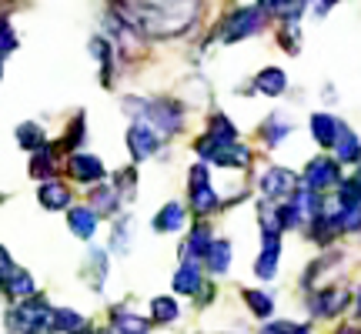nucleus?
<instances>
[{
  "label": "nucleus",
  "instance_id": "obj_1",
  "mask_svg": "<svg viewBox=\"0 0 361 334\" xmlns=\"http://www.w3.org/2000/svg\"><path fill=\"white\" fill-rule=\"evenodd\" d=\"M7 324H11V328H20V331H27V334H54L57 331V324H54V308L47 304V297H40V295L24 297Z\"/></svg>",
  "mask_w": 361,
  "mask_h": 334
},
{
  "label": "nucleus",
  "instance_id": "obj_2",
  "mask_svg": "<svg viewBox=\"0 0 361 334\" xmlns=\"http://www.w3.org/2000/svg\"><path fill=\"white\" fill-rule=\"evenodd\" d=\"M264 7H241V11H234L228 20H224V27H221V40L224 44H238V40L245 37H255L261 27H264Z\"/></svg>",
  "mask_w": 361,
  "mask_h": 334
},
{
  "label": "nucleus",
  "instance_id": "obj_3",
  "mask_svg": "<svg viewBox=\"0 0 361 334\" xmlns=\"http://www.w3.org/2000/svg\"><path fill=\"white\" fill-rule=\"evenodd\" d=\"M258 187L268 201H291L298 191V178H295V171H288V167H268L261 174Z\"/></svg>",
  "mask_w": 361,
  "mask_h": 334
},
{
  "label": "nucleus",
  "instance_id": "obj_4",
  "mask_svg": "<svg viewBox=\"0 0 361 334\" xmlns=\"http://www.w3.org/2000/svg\"><path fill=\"white\" fill-rule=\"evenodd\" d=\"M144 120L157 128L161 134H174L180 128V120H184V111H180L178 101H168V97H157V101H147V114Z\"/></svg>",
  "mask_w": 361,
  "mask_h": 334
},
{
  "label": "nucleus",
  "instance_id": "obj_5",
  "mask_svg": "<svg viewBox=\"0 0 361 334\" xmlns=\"http://www.w3.org/2000/svg\"><path fill=\"white\" fill-rule=\"evenodd\" d=\"M161 130L151 128L147 120H137L134 128L128 130V151L134 161H147V157L157 154V147H161V137H157Z\"/></svg>",
  "mask_w": 361,
  "mask_h": 334
},
{
  "label": "nucleus",
  "instance_id": "obj_6",
  "mask_svg": "<svg viewBox=\"0 0 361 334\" xmlns=\"http://www.w3.org/2000/svg\"><path fill=\"white\" fill-rule=\"evenodd\" d=\"M305 184L314 187V191H328V187H338L341 184V167L331 157H314L305 164Z\"/></svg>",
  "mask_w": 361,
  "mask_h": 334
},
{
  "label": "nucleus",
  "instance_id": "obj_7",
  "mask_svg": "<svg viewBox=\"0 0 361 334\" xmlns=\"http://www.w3.org/2000/svg\"><path fill=\"white\" fill-rule=\"evenodd\" d=\"M348 301H351L348 291H341V287H328V291H318L308 304H311V311H314L318 318H338L341 311L348 308Z\"/></svg>",
  "mask_w": 361,
  "mask_h": 334
},
{
  "label": "nucleus",
  "instance_id": "obj_8",
  "mask_svg": "<svg viewBox=\"0 0 361 334\" xmlns=\"http://www.w3.org/2000/svg\"><path fill=\"white\" fill-rule=\"evenodd\" d=\"M67 171L71 178L80 180V184H94V180H104V161L94 154H71L67 157Z\"/></svg>",
  "mask_w": 361,
  "mask_h": 334
},
{
  "label": "nucleus",
  "instance_id": "obj_9",
  "mask_svg": "<svg viewBox=\"0 0 361 334\" xmlns=\"http://www.w3.org/2000/svg\"><path fill=\"white\" fill-rule=\"evenodd\" d=\"M281 234H264V247H261L258 261H255V274L261 281H271L278 274V261H281Z\"/></svg>",
  "mask_w": 361,
  "mask_h": 334
},
{
  "label": "nucleus",
  "instance_id": "obj_10",
  "mask_svg": "<svg viewBox=\"0 0 361 334\" xmlns=\"http://www.w3.org/2000/svg\"><path fill=\"white\" fill-rule=\"evenodd\" d=\"M184 224H188V211H184L178 201L164 204L154 214V221H151V228H154V231H161V234H178Z\"/></svg>",
  "mask_w": 361,
  "mask_h": 334
},
{
  "label": "nucleus",
  "instance_id": "obj_11",
  "mask_svg": "<svg viewBox=\"0 0 361 334\" xmlns=\"http://www.w3.org/2000/svg\"><path fill=\"white\" fill-rule=\"evenodd\" d=\"M37 201L47 207V211H64V207L71 204V187L61 184V180H40Z\"/></svg>",
  "mask_w": 361,
  "mask_h": 334
},
{
  "label": "nucleus",
  "instance_id": "obj_12",
  "mask_svg": "<svg viewBox=\"0 0 361 334\" xmlns=\"http://www.w3.org/2000/svg\"><path fill=\"white\" fill-rule=\"evenodd\" d=\"M97 211L94 207H71V214H67V228L78 234L80 241H90L94 237V228H97Z\"/></svg>",
  "mask_w": 361,
  "mask_h": 334
},
{
  "label": "nucleus",
  "instance_id": "obj_13",
  "mask_svg": "<svg viewBox=\"0 0 361 334\" xmlns=\"http://www.w3.org/2000/svg\"><path fill=\"white\" fill-rule=\"evenodd\" d=\"M231 254H234L231 241H224V237H218L214 245L207 247V254H204L207 271H211V274H224V271L231 268Z\"/></svg>",
  "mask_w": 361,
  "mask_h": 334
},
{
  "label": "nucleus",
  "instance_id": "obj_14",
  "mask_svg": "<svg viewBox=\"0 0 361 334\" xmlns=\"http://www.w3.org/2000/svg\"><path fill=\"white\" fill-rule=\"evenodd\" d=\"M335 154H338L341 164H361V144H358V137L351 134V128H345V124H341V130H338Z\"/></svg>",
  "mask_w": 361,
  "mask_h": 334
},
{
  "label": "nucleus",
  "instance_id": "obj_15",
  "mask_svg": "<svg viewBox=\"0 0 361 334\" xmlns=\"http://www.w3.org/2000/svg\"><path fill=\"white\" fill-rule=\"evenodd\" d=\"M174 291L178 295H197L201 291V271H197V264L194 261H184L178 271H174Z\"/></svg>",
  "mask_w": 361,
  "mask_h": 334
},
{
  "label": "nucleus",
  "instance_id": "obj_16",
  "mask_svg": "<svg viewBox=\"0 0 361 334\" xmlns=\"http://www.w3.org/2000/svg\"><path fill=\"white\" fill-rule=\"evenodd\" d=\"M338 130H341V124H338L335 117H328V114H314V117H311V137L322 144V147H335Z\"/></svg>",
  "mask_w": 361,
  "mask_h": 334
},
{
  "label": "nucleus",
  "instance_id": "obj_17",
  "mask_svg": "<svg viewBox=\"0 0 361 334\" xmlns=\"http://www.w3.org/2000/svg\"><path fill=\"white\" fill-rule=\"evenodd\" d=\"M255 87L261 94H268V97H278V94L288 90V74H284L281 67H264L258 78H255Z\"/></svg>",
  "mask_w": 361,
  "mask_h": 334
},
{
  "label": "nucleus",
  "instance_id": "obj_18",
  "mask_svg": "<svg viewBox=\"0 0 361 334\" xmlns=\"http://www.w3.org/2000/svg\"><path fill=\"white\" fill-rule=\"evenodd\" d=\"M4 287H7V297H11V301H24V297L37 295V291H34V278H30L24 268H17L11 278H4Z\"/></svg>",
  "mask_w": 361,
  "mask_h": 334
},
{
  "label": "nucleus",
  "instance_id": "obj_19",
  "mask_svg": "<svg viewBox=\"0 0 361 334\" xmlns=\"http://www.w3.org/2000/svg\"><path fill=\"white\" fill-rule=\"evenodd\" d=\"M178 314H180L178 297H171V295L151 297V321H154V324H171V321H178Z\"/></svg>",
  "mask_w": 361,
  "mask_h": 334
},
{
  "label": "nucleus",
  "instance_id": "obj_20",
  "mask_svg": "<svg viewBox=\"0 0 361 334\" xmlns=\"http://www.w3.org/2000/svg\"><path fill=\"white\" fill-rule=\"evenodd\" d=\"M54 324L61 334H84L87 331V318L74 308H57L54 311Z\"/></svg>",
  "mask_w": 361,
  "mask_h": 334
},
{
  "label": "nucleus",
  "instance_id": "obj_21",
  "mask_svg": "<svg viewBox=\"0 0 361 334\" xmlns=\"http://www.w3.org/2000/svg\"><path fill=\"white\" fill-rule=\"evenodd\" d=\"M104 278H107V254L104 251H90L87 254V268H84V281L94 287V291H101L104 287Z\"/></svg>",
  "mask_w": 361,
  "mask_h": 334
},
{
  "label": "nucleus",
  "instance_id": "obj_22",
  "mask_svg": "<svg viewBox=\"0 0 361 334\" xmlns=\"http://www.w3.org/2000/svg\"><path fill=\"white\" fill-rule=\"evenodd\" d=\"M214 245L211 241V231H207V224L201 221V224H194V231L188 234V245H184V257H204L207 247Z\"/></svg>",
  "mask_w": 361,
  "mask_h": 334
},
{
  "label": "nucleus",
  "instance_id": "obj_23",
  "mask_svg": "<svg viewBox=\"0 0 361 334\" xmlns=\"http://www.w3.org/2000/svg\"><path fill=\"white\" fill-rule=\"evenodd\" d=\"M207 137L218 144H234L238 141V128H234L224 114H211V120H207Z\"/></svg>",
  "mask_w": 361,
  "mask_h": 334
},
{
  "label": "nucleus",
  "instance_id": "obj_24",
  "mask_svg": "<svg viewBox=\"0 0 361 334\" xmlns=\"http://www.w3.org/2000/svg\"><path fill=\"white\" fill-rule=\"evenodd\" d=\"M214 207H218V194H214V187H211V184H207V187H197V191H191V211L197 214V218L214 214Z\"/></svg>",
  "mask_w": 361,
  "mask_h": 334
},
{
  "label": "nucleus",
  "instance_id": "obj_25",
  "mask_svg": "<svg viewBox=\"0 0 361 334\" xmlns=\"http://www.w3.org/2000/svg\"><path fill=\"white\" fill-rule=\"evenodd\" d=\"M44 130H40V124H34V120H27V124H20L17 128V144L24 147V151H40L44 147Z\"/></svg>",
  "mask_w": 361,
  "mask_h": 334
},
{
  "label": "nucleus",
  "instance_id": "obj_26",
  "mask_svg": "<svg viewBox=\"0 0 361 334\" xmlns=\"http://www.w3.org/2000/svg\"><path fill=\"white\" fill-rule=\"evenodd\" d=\"M90 207H94L101 218H111L117 211V191L114 187H97V191H90Z\"/></svg>",
  "mask_w": 361,
  "mask_h": 334
},
{
  "label": "nucleus",
  "instance_id": "obj_27",
  "mask_svg": "<svg viewBox=\"0 0 361 334\" xmlns=\"http://www.w3.org/2000/svg\"><path fill=\"white\" fill-rule=\"evenodd\" d=\"M147 328H151V321H144L137 314H121L117 311L114 324H111V334H147Z\"/></svg>",
  "mask_w": 361,
  "mask_h": 334
},
{
  "label": "nucleus",
  "instance_id": "obj_28",
  "mask_svg": "<svg viewBox=\"0 0 361 334\" xmlns=\"http://www.w3.org/2000/svg\"><path fill=\"white\" fill-rule=\"evenodd\" d=\"M291 134V120H281V117H268L264 124H261V137H264V144H281L284 137Z\"/></svg>",
  "mask_w": 361,
  "mask_h": 334
},
{
  "label": "nucleus",
  "instance_id": "obj_29",
  "mask_svg": "<svg viewBox=\"0 0 361 334\" xmlns=\"http://www.w3.org/2000/svg\"><path fill=\"white\" fill-rule=\"evenodd\" d=\"M90 54H94V61H101V84L111 87V44L104 37H94L90 40Z\"/></svg>",
  "mask_w": 361,
  "mask_h": 334
},
{
  "label": "nucleus",
  "instance_id": "obj_30",
  "mask_svg": "<svg viewBox=\"0 0 361 334\" xmlns=\"http://www.w3.org/2000/svg\"><path fill=\"white\" fill-rule=\"evenodd\" d=\"M245 295V304L251 308L255 318H271V311H274V301H271L268 291H241Z\"/></svg>",
  "mask_w": 361,
  "mask_h": 334
},
{
  "label": "nucleus",
  "instance_id": "obj_31",
  "mask_svg": "<svg viewBox=\"0 0 361 334\" xmlns=\"http://www.w3.org/2000/svg\"><path fill=\"white\" fill-rule=\"evenodd\" d=\"M54 151H57V147H40V151H34V161H30V178L47 180V174L54 171Z\"/></svg>",
  "mask_w": 361,
  "mask_h": 334
},
{
  "label": "nucleus",
  "instance_id": "obj_32",
  "mask_svg": "<svg viewBox=\"0 0 361 334\" xmlns=\"http://www.w3.org/2000/svg\"><path fill=\"white\" fill-rule=\"evenodd\" d=\"M84 114H78L74 120H71V128H67V134H64V141L57 144V147H64V151H71V147H80L84 144Z\"/></svg>",
  "mask_w": 361,
  "mask_h": 334
},
{
  "label": "nucleus",
  "instance_id": "obj_33",
  "mask_svg": "<svg viewBox=\"0 0 361 334\" xmlns=\"http://www.w3.org/2000/svg\"><path fill=\"white\" fill-rule=\"evenodd\" d=\"M258 334H311V328L308 324H295V321H271Z\"/></svg>",
  "mask_w": 361,
  "mask_h": 334
},
{
  "label": "nucleus",
  "instance_id": "obj_34",
  "mask_svg": "<svg viewBox=\"0 0 361 334\" xmlns=\"http://www.w3.org/2000/svg\"><path fill=\"white\" fill-rule=\"evenodd\" d=\"M338 201L341 204H361V184L355 178L351 180H341L338 184Z\"/></svg>",
  "mask_w": 361,
  "mask_h": 334
},
{
  "label": "nucleus",
  "instance_id": "obj_35",
  "mask_svg": "<svg viewBox=\"0 0 361 334\" xmlns=\"http://www.w3.org/2000/svg\"><path fill=\"white\" fill-rule=\"evenodd\" d=\"M130 237H134V234H130V221H121V224H117L114 228V251L117 254H128L130 251Z\"/></svg>",
  "mask_w": 361,
  "mask_h": 334
},
{
  "label": "nucleus",
  "instance_id": "obj_36",
  "mask_svg": "<svg viewBox=\"0 0 361 334\" xmlns=\"http://www.w3.org/2000/svg\"><path fill=\"white\" fill-rule=\"evenodd\" d=\"M188 184H191V191H197V187H207V184H211V174H207L204 161H197V164L188 171Z\"/></svg>",
  "mask_w": 361,
  "mask_h": 334
},
{
  "label": "nucleus",
  "instance_id": "obj_37",
  "mask_svg": "<svg viewBox=\"0 0 361 334\" xmlns=\"http://www.w3.org/2000/svg\"><path fill=\"white\" fill-rule=\"evenodd\" d=\"M305 7H308V0H288V4H284V11H281V17L284 20H298Z\"/></svg>",
  "mask_w": 361,
  "mask_h": 334
},
{
  "label": "nucleus",
  "instance_id": "obj_38",
  "mask_svg": "<svg viewBox=\"0 0 361 334\" xmlns=\"http://www.w3.org/2000/svg\"><path fill=\"white\" fill-rule=\"evenodd\" d=\"M134 184H137V174H134V171H121V174H117V191L124 194V191H134Z\"/></svg>",
  "mask_w": 361,
  "mask_h": 334
},
{
  "label": "nucleus",
  "instance_id": "obj_39",
  "mask_svg": "<svg viewBox=\"0 0 361 334\" xmlns=\"http://www.w3.org/2000/svg\"><path fill=\"white\" fill-rule=\"evenodd\" d=\"M13 47H17V37H13V27L4 20V57H11Z\"/></svg>",
  "mask_w": 361,
  "mask_h": 334
},
{
  "label": "nucleus",
  "instance_id": "obj_40",
  "mask_svg": "<svg viewBox=\"0 0 361 334\" xmlns=\"http://www.w3.org/2000/svg\"><path fill=\"white\" fill-rule=\"evenodd\" d=\"M284 4H288V0H261V7H264L268 13H278V17H281Z\"/></svg>",
  "mask_w": 361,
  "mask_h": 334
},
{
  "label": "nucleus",
  "instance_id": "obj_41",
  "mask_svg": "<svg viewBox=\"0 0 361 334\" xmlns=\"http://www.w3.org/2000/svg\"><path fill=\"white\" fill-rule=\"evenodd\" d=\"M335 4H338V0H318V7H314V11H318V13H324V11H328V7H335Z\"/></svg>",
  "mask_w": 361,
  "mask_h": 334
},
{
  "label": "nucleus",
  "instance_id": "obj_42",
  "mask_svg": "<svg viewBox=\"0 0 361 334\" xmlns=\"http://www.w3.org/2000/svg\"><path fill=\"white\" fill-rule=\"evenodd\" d=\"M355 314L361 318V287H358V308H355Z\"/></svg>",
  "mask_w": 361,
  "mask_h": 334
},
{
  "label": "nucleus",
  "instance_id": "obj_43",
  "mask_svg": "<svg viewBox=\"0 0 361 334\" xmlns=\"http://www.w3.org/2000/svg\"><path fill=\"white\" fill-rule=\"evenodd\" d=\"M84 334H101V331H94V328H87V331H84Z\"/></svg>",
  "mask_w": 361,
  "mask_h": 334
}]
</instances>
